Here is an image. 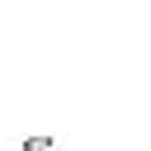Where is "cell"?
Instances as JSON below:
<instances>
[{
	"label": "cell",
	"mask_w": 151,
	"mask_h": 151,
	"mask_svg": "<svg viewBox=\"0 0 151 151\" xmlns=\"http://www.w3.org/2000/svg\"><path fill=\"white\" fill-rule=\"evenodd\" d=\"M24 151H52V137H24Z\"/></svg>",
	"instance_id": "1"
}]
</instances>
